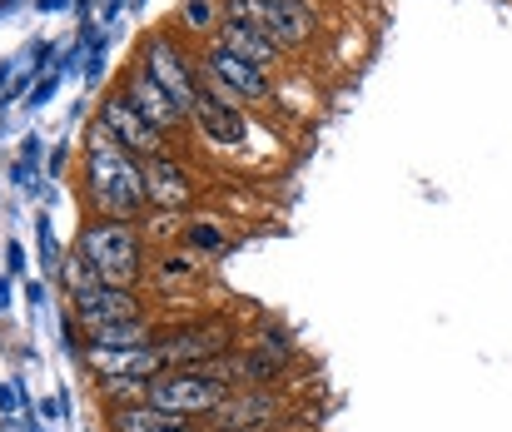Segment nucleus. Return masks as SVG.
<instances>
[{"label":"nucleus","mask_w":512,"mask_h":432,"mask_svg":"<svg viewBox=\"0 0 512 432\" xmlns=\"http://www.w3.org/2000/svg\"><path fill=\"white\" fill-rule=\"evenodd\" d=\"M75 194H80V214H90V219H145V214H150V199H145V159L130 154L115 135H105V130L90 120V125H85V140H80Z\"/></svg>","instance_id":"1"},{"label":"nucleus","mask_w":512,"mask_h":432,"mask_svg":"<svg viewBox=\"0 0 512 432\" xmlns=\"http://www.w3.org/2000/svg\"><path fill=\"white\" fill-rule=\"evenodd\" d=\"M75 249L90 259V269L110 288H145L150 239H145L140 219H90V214H80Z\"/></svg>","instance_id":"2"},{"label":"nucleus","mask_w":512,"mask_h":432,"mask_svg":"<svg viewBox=\"0 0 512 432\" xmlns=\"http://www.w3.org/2000/svg\"><path fill=\"white\" fill-rule=\"evenodd\" d=\"M249 328L234 323V308H199V313H184L165 323L160 318V353H165V368H204L224 353H234L244 343Z\"/></svg>","instance_id":"3"},{"label":"nucleus","mask_w":512,"mask_h":432,"mask_svg":"<svg viewBox=\"0 0 512 432\" xmlns=\"http://www.w3.org/2000/svg\"><path fill=\"white\" fill-rule=\"evenodd\" d=\"M130 60H140L165 90H170L174 100L184 105V110H194V100L204 95V70H199V45L194 40H184L179 30H174L170 20H160V25H150L140 40H135V50H130Z\"/></svg>","instance_id":"4"},{"label":"nucleus","mask_w":512,"mask_h":432,"mask_svg":"<svg viewBox=\"0 0 512 432\" xmlns=\"http://www.w3.org/2000/svg\"><path fill=\"white\" fill-rule=\"evenodd\" d=\"M199 70H204V90L249 110V115H274L279 110V75L249 65V60H234L229 50L219 45H199Z\"/></svg>","instance_id":"5"},{"label":"nucleus","mask_w":512,"mask_h":432,"mask_svg":"<svg viewBox=\"0 0 512 432\" xmlns=\"http://www.w3.org/2000/svg\"><path fill=\"white\" fill-rule=\"evenodd\" d=\"M115 90H120V95H125L135 110H140V120H145L150 130H160V135H165V140L184 154V144L194 140V130H189V110L174 100L170 90H165V85H160V80H155V75H150L140 60H125V65H120Z\"/></svg>","instance_id":"6"},{"label":"nucleus","mask_w":512,"mask_h":432,"mask_svg":"<svg viewBox=\"0 0 512 432\" xmlns=\"http://www.w3.org/2000/svg\"><path fill=\"white\" fill-rule=\"evenodd\" d=\"M289 408H294L289 383H279V388H234V393L204 418V428H214V432H284L289 428Z\"/></svg>","instance_id":"7"},{"label":"nucleus","mask_w":512,"mask_h":432,"mask_svg":"<svg viewBox=\"0 0 512 432\" xmlns=\"http://www.w3.org/2000/svg\"><path fill=\"white\" fill-rule=\"evenodd\" d=\"M234 388L224 378H214L209 368H174L165 378H155L150 388V403L170 418H184V423H204Z\"/></svg>","instance_id":"8"},{"label":"nucleus","mask_w":512,"mask_h":432,"mask_svg":"<svg viewBox=\"0 0 512 432\" xmlns=\"http://www.w3.org/2000/svg\"><path fill=\"white\" fill-rule=\"evenodd\" d=\"M204 194H209V184L189 169L184 154L170 149V154L145 159V199L155 214H194L204 204Z\"/></svg>","instance_id":"9"},{"label":"nucleus","mask_w":512,"mask_h":432,"mask_svg":"<svg viewBox=\"0 0 512 432\" xmlns=\"http://www.w3.org/2000/svg\"><path fill=\"white\" fill-rule=\"evenodd\" d=\"M199 288H214V274L199 254L189 249H155L150 254V269H145V293L155 303H194Z\"/></svg>","instance_id":"10"},{"label":"nucleus","mask_w":512,"mask_h":432,"mask_svg":"<svg viewBox=\"0 0 512 432\" xmlns=\"http://www.w3.org/2000/svg\"><path fill=\"white\" fill-rule=\"evenodd\" d=\"M90 120H95L105 135H115V140L125 144L130 154H140V159H155V154H170V149H174L160 130H150V125L140 120V110H135V105H130V100H125L115 85L100 95V105H95V115H90ZM174 154H179V149H174Z\"/></svg>","instance_id":"11"},{"label":"nucleus","mask_w":512,"mask_h":432,"mask_svg":"<svg viewBox=\"0 0 512 432\" xmlns=\"http://www.w3.org/2000/svg\"><path fill=\"white\" fill-rule=\"evenodd\" d=\"M70 313H75V323L90 333V328H110V323H135V318H150V313H155V298H150L145 288H110V284H100L95 293L75 298V303H70Z\"/></svg>","instance_id":"12"},{"label":"nucleus","mask_w":512,"mask_h":432,"mask_svg":"<svg viewBox=\"0 0 512 432\" xmlns=\"http://www.w3.org/2000/svg\"><path fill=\"white\" fill-rule=\"evenodd\" d=\"M209 45H219V50H229L234 60H249V65H259V70H269V75H279V70L289 65V55H284L259 25H244V20H219V30H214Z\"/></svg>","instance_id":"13"},{"label":"nucleus","mask_w":512,"mask_h":432,"mask_svg":"<svg viewBox=\"0 0 512 432\" xmlns=\"http://www.w3.org/2000/svg\"><path fill=\"white\" fill-rule=\"evenodd\" d=\"M239 244V229L224 219V214H214V209H194V214H184V229H179V249H189V254H199L204 264H214V259H224L229 249Z\"/></svg>","instance_id":"14"},{"label":"nucleus","mask_w":512,"mask_h":432,"mask_svg":"<svg viewBox=\"0 0 512 432\" xmlns=\"http://www.w3.org/2000/svg\"><path fill=\"white\" fill-rule=\"evenodd\" d=\"M150 388L155 378H140V373H115V378H90V393L100 403V413H120V408H140L150 403Z\"/></svg>","instance_id":"15"},{"label":"nucleus","mask_w":512,"mask_h":432,"mask_svg":"<svg viewBox=\"0 0 512 432\" xmlns=\"http://www.w3.org/2000/svg\"><path fill=\"white\" fill-rule=\"evenodd\" d=\"M165 20H170L184 40L209 45L214 30H219V20H224V5H219V0H174V10L165 15Z\"/></svg>","instance_id":"16"},{"label":"nucleus","mask_w":512,"mask_h":432,"mask_svg":"<svg viewBox=\"0 0 512 432\" xmlns=\"http://www.w3.org/2000/svg\"><path fill=\"white\" fill-rule=\"evenodd\" d=\"M105 418V432H179L189 428L184 418H170L160 413L155 403H140V408H120V413H100Z\"/></svg>","instance_id":"17"},{"label":"nucleus","mask_w":512,"mask_h":432,"mask_svg":"<svg viewBox=\"0 0 512 432\" xmlns=\"http://www.w3.org/2000/svg\"><path fill=\"white\" fill-rule=\"evenodd\" d=\"M55 284L65 293V303H75V298H85V293H95V288L105 284L95 269H90V259L80 254V249H65V259H60V274H55Z\"/></svg>","instance_id":"18"},{"label":"nucleus","mask_w":512,"mask_h":432,"mask_svg":"<svg viewBox=\"0 0 512 432\" xmlns=\"http://www.w3.org/2000/svg\"><path fill=\"white\" fill-rule=\"evenodd\" d=\"M35 244H40V269L45 274H60V244H55V229H50V214H35Z\"/></svg>","instance_id":"19"},{"label":"nucleus","mask_w":512,"mask_h":432,"mask_svg":"<svg viewBox=\"0 0 512 432\" xmlns=\"http://www.w3.org/2000/svg\"><path fill=\"white\" fill-rule=\"evenodd\" d=\"M45 169H50L55 179H60V174L70 169V140H60V144H55V149H50V159H45Z\"/></svg>","instance_id":"20"},{"label":"nucleus","mask_w":512,"mask_h":432,"mask_svg":"<svg viewBox=\"0 0 512 432\" xmlns=\"http://www.w3.org/2000/svg\"><path fill=\"white\" fill-rule=\"evenodd\" d=\"M5 269H10V279L25 274V254H20V244H5Z\"/></svg>","instance_id":"21"},{"label":"nucleus","mask_w":512,"mask_h":432,"mask_svg":"<svg viewBox=\"0 0 512 432\" xmlns=\"http://www.w3.org/2000/svg\"><path fill=\"white\" fill-rule=\"evenodd\" d=\"M25 303H30V308H40V303H45V284H40V279H35V284H25Z\"/></svg>","instance_id":"22"},{"label":"nucleus","mask_w":512,"mask_h":432,"mask_svg":"<svg viewBox=\"0 0 512 432\" xmlns=\"http://www.w3.org/2000/svg\"><path fill=\"white\" fill-rule=\"evenodd\" d=\"M179 432H199V423H189V428H179Z\"/></svg>","instance_id":"23"},{"label":"nucleus","mask_w":512,"mask_h":432,"mask_svg":"<svg viewBox=\"0 0 512 432\" xmlns=\"http://www.w3.org/2000/svg\"><path fill=\"white\" fill-rule=\"evenodd\" d=\"M199 432H214V428H204V423H199Z\"/></svg>","instance_id":"24"}]
</instances>
